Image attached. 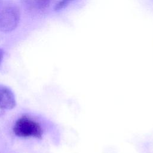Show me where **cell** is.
<instances>
[{"instance_id": "1", "label": "cell", "mask_w": 153, "mask_h": 153, "mask_svg": "<svg viewBox=\"0 0 153 153\" xmlns=\"http://www.w3.org/2000/svg\"><path fill=\"white\" fill-rule=\"evenodd\" d=\"M20 13L17 5L11 0H0V32L14 30L20 22Z\"/></svg>"}, {"instance_id": "2", "label": "cell", "mask_w": 153, "mask_h": 153, "mask_svg": "<svg viewBox=\"0 0 153 153\" xmlns=\"http://www.w3.org/2000/svg\"><path fill=\"white\" fill-rule=\"evenodd\" d=\"M13 131L19 137H33L38 139L42 138L43 133L41 127L37 122L26 117H22L16 121Z\"/></svg>"}, {"instance_id": "3", "label": "cell", "mask_w": 153, "mask_h": 153, "mask_svg": "<svg viewBox=\"0 0 153 153\" xmlns=\"http://www.w3.org/2000/svg\"><path fill=\"white\" fill-rule=\"evenodd\" d=\"M16 105L14 94L8 87L0 85V109H11Z\"/></svg>"}, {"instance_id": "4", "label": "cell", "mask_w": 153, "mask_h": 153, "mask_svg": "<svg viewBox=\"0 0 153 153\" xmlns=\"http://www.w3.org/2000/svg\"><path fill=\"white\" fill-rule=\"evenodd\" d=\"M23 6L32 10H42L47 8L50 0H20Z\"/></svg>"}, {"instance_id": "5", "label": "cell", "mask_w": 153, "mask_h": 153, "mask_svg": "<svg viewBox=\"0 0 153 153\" xmlns=\"http://www.w3.org/2000/svg\"><path fill=\"white\" fill-rule=\"evenodd\" d=\"M75 1H77V0H60L55 5L54 10L55 11L62 10L66 8L67 7H68L70 4H71Z\"/></svg>"}]
</instances>
